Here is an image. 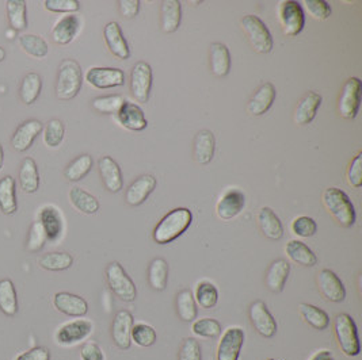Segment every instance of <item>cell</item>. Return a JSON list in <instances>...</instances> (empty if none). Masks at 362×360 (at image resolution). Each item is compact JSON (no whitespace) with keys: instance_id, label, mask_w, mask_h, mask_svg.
Segmentation results:
<instances>
[{"instance_id":"6125c7cd","label":"cell","mask_w":362,"mask_h":360,"mask_svg":"<svg viewBox=\"0 0 362 360\" xmlns=\"http://www.w3.org/2000/svg\"><path fill=\"white\" fill-rule=\"evenodd\" d=\"M3 163H4V151H3V147L0 144V171L3 168Z\"/></svg>"},{"instance_id":"f6af8a7d","label":"cell","mask_w":362,"mask_h":360,"mask_svg":"<svg viewBox=\"0 0 362 360\" xmlns=\"http://www.w3.org/2000/svg\"><path fill=\"white\" fill-rule=\"evenodd\" d=\"M194 299L203 309H213L219 302V290L210 282H201L195 289Z\"/></svg>"},{"instance_id":"d6a6232c","label":"cell","mask_w":362,"mask_h":360,"mask_svg":"<svg viewBox=\"0 0 362 360\" xmlns=\"http://www.w3.org/2000/svg\"><path fill=\"white\" fill-rule=\"evenodd\" d=\"M19 183L26 194H35L40 189V173L35 159L25 157L19 168Z\"/></svg>"},{"instance_id":"ab89813d","label":"cell","mask_w":362,"mask_h":360,"mask_svg":"<svg viewBox=\"0 0 362 360\" xmlns=\"http://www.w3.org/2000/svg\"><path fill=\"white\" fill-rule=\"evenodd\" d=\"M298 311L301 318L312 326L313 329L318 330H325L327 329L330 325V317L325 310H322L315 305H310V304H300L298 305Z\"/></svg>"},{"instance_id":"8992f818","label":"cell","mask_w":362,"mask_h":360,"mask_svg":"<svg viewBox=\"0 0 362 360\" xmlns=\"http://www.w3.org/2000/svg\"><path fill=\"white\" fill-rule=\"evenodd\" d=\"M106 279L110 290L114 292L120 299L125 302H133L136 299L138 289L120 263L113 261L107 266Z\"/></svg>"},{"instance_id":"3957f363","label":"cell","mask_w":362,"mask_h":360,"mask_svg":"<svg viewBox=\"0 0 362 360\" xmlns=\"http://www.w3.org/2000/svg\"><path fill=\"white\" fill-rule=\"evenodd\" d=\"M323 204L332 218L344 228H351L356 223V209L345 191L330 187L323 194Z\"/></svg>"},{"instance_id":"f907efd6","label":"cell","mask_w":362,"mask_h":360,"mask_svg":"<svg viewBox=\"0 0 362 360\" xmlns=\"http://www.w3.org/2000/svg\"><path fill=\"white\" fill-rule=\"evenodd\" d=\"M47 242V235L45 230L42 228V225L40 221H35L32 226H30V232L28 236V242H26V249L29 252H40Z\"/></svg>"},{"instance_id":"94428289","label":"cell","mask_w":362,"mask_h":360,"mask_svg":"<svg viewBox=\"0 0 362 360\" xmlns=\"http://www.w3.org/2000/svg\"><path fill=\"white\" fill-rule=\"evenodd\" d=\"M310 360H334V356L327 349H322L318 354H315Z\"/></svg>"},{"instance_id":"d4e9b609","label":"cell","mask_w":362,"mask_h":360,"mask_svg":"<svg viewBox=\"0 0 362 360\" xmlns=\"http://www.w3.org/2000/svg\"><path fill=\"white\" fill-rule=\"evenodd\" d=\"M289 273H291V264L286 260L284 259L274 260L267 268L266 278H265L267 289L273 292H282L289 278Z\"/></svg>"},{"instance_id":"44dd1931","label":"cell","mask_w":362,"mask_h":360,"mask_svg":"<svg viewBox=\"0 0 362 360\" xmlns=\"http://www.w3.org/2000/svg\"><path fill=\"white\" fill-rule=\"evenodd\" d=\"M276 87L273 86L272 83L262 85L247 104V113L254 117L263 116L265 113H267L270 110V107L276 101Z\"/></svg>"},{"instance_id":"f1b7e54d","label":"cell","mask_w":362,"mask_h":360,"mask_svg":"<svg viewBox=\"0 0 362 360\" xmlns=\"http://www.w3.org/2000/svg\"><path fill=\"white\" fill-rule=\"evenodd\" d=\"M182 19V6L178 0H164L162 3L160 11V20H162V30L164 33H175L181 26Z\"/></svg>"},{"instance_id":"4fadbf2b","label":"cell","mask_w":362,"mask_h":360,"mask_svg":"<svg viewBox=\"0 0 362 360\" xmlns=\"http://www.w3.org/2000/svg\"><path fill=\"white\" fill-rule=\"evenodd\" d=\"M86 80L98 89H107L120 87L125 83V73L119 68H95L88 69L86 73Z\"/></svg>"},{"instance_id":"ee69618b","label":"cell","mask_w":362,"mask_h":360,"mask_svg":"<svg viewBox=\"0 0 362 360\" xmlns=\"http://www.w3.org/2000/svg\"><path fill=\"white\" fill-rule=\"evenodd\" d=\"M73 264V257L67 252H51L40 259V266L48 271H66Z\"/></svg>"},{"instance_id":"30bf717a","label":"cell","mask_w":362,"mask_h":360,"mask_svg":"<svg viewBox=\"0 0 362 360\" xmlns=\"http://www.w3.org/2000/svg\"><path fill=\"white\" fill-rule=\"evenodd\" d=\"M250 320L260 336L266 339L274 337L277 333L276 318L272 316L263 301H255L250 306Z\"/></svg>"},{"instance_id":"484cf974","label":"cell","mask_w":362,"mask_h":360,"mask_svg":"<svg viewBox=\"0 0 362 360\" xmlns=\"http://www.w3.org/2000/svg\"><path fill=\"white\" fill-rule=\"evenodd\" d=\"M320 106H322V97L315 91H310L297 104L294 111V122L301 126L308 125L316 117Z\"/></svg>"},{"instance_id":"f546056e","label":"cell","mask_w":362,"mask_h":360,"mask_svg":"<svg viewBox=\"0 0 362 360\" xmlns=\"http://www.w3.org/2000/svg\"><path fill=\"white\" fill-rule=\"evenodd\" d=\"M40 223L42 225L47 240L57 241L63 233V220L59 210L53 206H45L40 213Z\"/></svg>"},{"instance_id":"816d5d0a","label":"cell","mask_w":362,"mask_h":360,"mask_svg":"<svg viewBox=\"0 0 362 360\" xmlns=\"http://www.w3.org/2000/svg\"><path fill=\"white\" fill-rule=\"evenodd\" d=\"M292 232L300 237H312L318 232V223L307 216H301L294 218L292 223Z\"/></svg>"},{"instance_id":"60d3db41","label":"cell","mask_w":362,"mask_h":360,"mask_svg":"<svg viewBox=\"0 0 362 360\" xmlns=\"http://www.w3.org/2000/svg\"><path fill=\"white\" fill-rule=\"evenodd\" d=\"M92 164H94V160L90 154H80L69 163L64 171V175L69 182H79L85 179L92 170Z\"/></svg>"},{"instance_id":"603a6c76","label":"cell","mask_w":362,"mask_h":360,"mask_svg":"<svg viewBox=\"0 0 362 360\" xmlns=\"http://www.w3.org/2000/svg\"><path fill=\"white\" fill-rule=\"evenodd\" d=\"M244 205H246V197L241 190H231L219 201L216 211L222 220L229 221L241 214Z\"/></svg>"},{"instance_id":"83f0119b","label":"cell","mask_w":362,"mask_h":360,"mask_svg":"<svg viewBox=\"0 0 362 360\" xmlns=\"http://www.w3.org/2000/svg\"><path fill=\"white\" fill-rule=\"evenodd\" d=\"M260 230L269 240L278 241L284 236V226L276 213L270 207H262L258 214Z\"/></svg>"},{"instance_id":"d590c367","label":"cell","mask_w":362,"mask_h":360,"mask_svg":"<svg viewBox=\"0 0 362 360\" xmlns=\"http://www.w3.org/2000/svg\"><path fill=\"white\" fill-rule=\"evenodd\" d=\"M69 201L72 206L83 214H95L99 210L98 199L80 187H72L69 190Z\"/></svg>"},{"instance_id":"2e32d148","label":"cell","mask_w":362,"mask_h":360,"mask_svg":"<svg viewBox=\"0 0 362 360\" xmlns=\"http://www.w3.org/2000/svg\"><path fill=\"white\" fill-rule=\"evenodd\" d=\"M318 285L322 295L330 302H344L346 289L339 276L331 270H322L318 276Z\"/></svg>"},{"instance_id":"ffe728a7","label":"cell","mask_w":362,"mask_h":360,"mask_svg":"<svg viewBox=\"0 0 362 360\" xmlns=\"http://www.w3.org/2000/svg\"><path fill=\"white\" fill-rule=\"evenodd\" d=\"M98 168L106 190L113 194L120 192L123 180H122V172L117 161L110 156H104L98 161Z\"/></svg>"},{"instance_id":"ac0fdd59","label":"cell","mask_w":362,"mask_h":360,"mask_svg":"<svg viewBox=\"0 0 362 360\" xmlns=\"http://www.w3.org/2000/svg\"><path fill=\"white\" fill-rule=\"evenodd\" d=\"M104 42L111 51L120 60H128L131 56L129 45L121 30V26L117 22H109L104 29Z\"/></svg>"},{"instance_id":"ba28073f","label":"cell","mask_w":362,"mask_h":360,"mask_svg":"<svg viewBox=\"0 0 362 360\" xmlns=\"http://www.w3.org/2000/svg\"><path fill=\"white\" fill-rule=\"evenodd\" d=\"M362 83L358 77H350L344 86L338 110L346 120H354L361 106Z\"/></svg>"},{"instance_id":"c3c4849f","label":"cell","mask_w":362,"mask_h":360,"mask_svg":"<svg viewBox=\"0 0 362 360\" xmlns=\"http://www.w3.org/2000/svg\"><path fill=\"white\" fill-rule=\"evenodd\" d=\"M125 103L122 95L98 97L92 101V108L101 114H117L121 106Z\"/></svg>"},{"instance_id":"d6986e66","label":"cell","mask_w":362,"mask_h":360,"mask_svg":"<svg viewBox=\"0 0 362 360\" xmlns=\"http://www.w3.org/2000/svg\"><path fill=\"white\" fill-rule=\"evenodd\" d=\"M54 308L69 317H83L88 311V304L79 295L71 292H57L53 298Z\"/></svg>"},{"instance_id":"7402d4cb","label":"cell","mask_w":362,"mask_h":360,"mask_svg":"<svg viewBox=\"0 0 362 360\" xmlns=\"http://www.w3.org/2000/svg\"><path fill=\"white\" fill-rule=\"evenodd\" d=\"M116 116H117V120L121 125L128 130L141 132L148 126V122H147L143 110L135 103L125 101Z\"/></svg>"},{"instance_id":"7bdbcfd3","label":"cell","mask_w":362,"mask_h":360,"mask_svg":"<svg viewBox=\"0 0 362 360\" xmlns=\"http://www.w3.org/2000/svg\"><path fill=\"white\" fill-rule=\"evenodd\" d=\"M19 44L23 51L35 58H44L49 51L48 42L40 35H22L19 37Z\"/></svg>"},{"instance_id":"db71d44e","label":"cell","mask_w":362,"mask_h":360,"mask_svg":"<svg viewBox=\"0 0 362 360\" xmlns=\"http://www.w3.org/2000/svg\"><path fill=\"white\" fill-rule=\"evenodd\" d=\"M178 360H203L200 343L195 339H185L181 345Z\"/></svg>"},{"instance_id":"4dcf8cb0","label":"cell","mask_w":362,"mask_h":360,"mask_svg":"<svg viewBox=\"0 0 362 360\" xmlns=\"http://www.w3.org/2000/svg\"><path fill=\"white\" fill-rule=\"evenodd\" d=\"M231 53L222 42H215L210 45V69L215 76L225 77L231 70Z\"/></svg>"},{"instance_id":"8fae6325","label":"cell","mask_w":362,"mask_h":360,"mask_svg":"<svg viewBox=\"0 0 362 360\" xmlns=\"http://www.w3.org/2000/svg\"><path fill=\"white\" fill-rule=\"evenodd\" d=\"M244 330L239 326L228 328L222 336L217 348V360H239L244 344Z\"/></svg>"},{"instance_id":"bcb514c9","label":"cell","mask_w":362,"mask_h":360,"mask_svg":"<svg viewBox=\"0 0 362 360\" xmlns=\"http://www.w3.org/2000/svg\"><path fill=\"white\" fill-rule=\"evenodd\" d=\"M191 330L200 337L217 339L222 335V324L215 318H200L193 323Z\"/></svg>"},{"instance_id":"9c48e42d","label":"cell","mask_w":362,"mask_h":360,"mask_svg":"<svg viewBox=\"0 0 362 360\" xmlns=\"http://www.w3.org/2000/svg\"><path fill=\"white\" fill-rule=\"evenodd\" d=\"M152 88V68L145 61H138L131 73V91L135 99L147 103Z\"/></svg>"},{"instance_id":"e0dca14e","label":"cell","mask_w":362,"mask_h":360,"mask_svg":"<svg viewBox=\"0 0 362 360\" xmlns=\"http://www.w3.org/2000/svg\"><path fill=\"white\" fill-rule=\"evenodd\" d=\"M156 187V178L152 175H141L135 179L125 192V201L131 206L143 205Z\"/></svg>"},{"instance_id":"11a10c76","label":"cell","mask_w":362,"mask_h":360,"mask_svg":"<svg viewBox=\"0 0 362 360\" xmlns=\"http://www.w3.org/2000/svg\"><path fill=\"white\" fill-rule=\"evenodd\" d=\"M308 13L318 20H326L331 15V7L326 0H306Z\"/></svg>"},{"instance_id":"cb8c5ba5","label":"cell","mask_w":362,"mask_h":360,"mask_svg":"<svg viewBox=\"0 0 362 360\" xmlns=\"http://www.w3.org/2000/svg\"><path fill=\"white\" fill-rule=\"evenodd\" d=\"M216 151V139L210 130H201L200 133H197V136L194 138V147H193V156L194 160L201 164V166H207L215 156Z\"/></svg>"},{"instance_id":"836d02e7","label":"cell","mask_w":362,"mask_h":360,"mask_svg":"<svg viewBox=\"0 0 362 360\" xmlns=\"http://www.w3.org/2000/svg\"><path fill=\"white\" fill-rule=\"evenodd\" d=\"M286 255L288 257L304 267H313L318 264V256L313 254V251L310 249L307 244H304L303 241L292 240L286 244Z\"/></svg>"},{"instance_id":"e575fe53","label":"cell","mask_w":362,"mask_h":360,"mask_svg":"<svg viewBox=\"0 0 362 360\" xmlns=\"http://www.w3.org/2000/svg\"><path fill=\"white\" fill-rule=\"evenodd\" d=\"M148 283L152 290L163 292L169 283V264L164 259L156 257L148 267Z\"/></svg>"},{"instance_id":"8d00e7d4","label":"cell","mask_w":362,"mask_h":360,"mask_svg":"<svg viewBox=\"0 0 362 360\" xmlns=\"http://www.w3.org/2000/svg\"><path fill=\"white\" fill-rule=\"evenodd\" d=\"M41 91H42V79L38 73L32 72L23 77L20 83L19 97L22 102L30 106L38 99V97L41 95Z\"/></svg>"},{"instance_id":"9f6ffc18","label":"cell","mask_w":362,"mask_h":360,"mask_svg":"<svg viewBox=\"0 0 362 360\" xmlns=\"http://www.w3.org/2000/svg\"><path fill=\"white\" fill-rule=\"evenodd\" d=\"M347 182L354 189H360L362 186V154H358L350 163L347 171Z\"/></svg>"},{"instance_id":"be15d7a7","label":"cell","mask_w":362,"mask_h":360,"mask_svg":"<svg viewBox=\"0 0 362 360\" xmlns=\"http://www.w3.org/2000/svg\"><path fill=\"white\" fill-rule=\"evenodd\" d=\"M4 58H6V51H4V48L0 46V63H1Z\"/></svg>"},{"instance_id":"5bb4252c","label":"cell","mask_w":362,"mask_h":360,"mask_svg":"<svg viewBox=\"0 0 362 360\" xmlns=\"http://www.w3.org/2000/svg\"><path fill=\"white\" fill-rule=\"evenodd\" d=\"M44 130V125L38 120H25L20 123L11 137V145L18 152H26L35 144V138Z\"/></svg>"},{"instance_id":"6da1fadb","label":"cell","mask_w":362,"mask_h":360,"mask_svg":"<svg viewBox=\"0 0 362 360\" xmlns=\"http://www.w3.org/2000/svg\"><path fill=\"white\" fill-rule=\"evenodd\" d=\"M191 221H193V214L189 209L186 207L174 209L156 225L152 237L159 245L170 244L189 229Z\"/></svg>"},{"instance_id":"7dc6e473","label":"cell","mask_w":362,"mask_h":360,"mask_svg":"<svg viewBox=\"0 0 362 360\" xmlns=\"http://www.w3.org/2000/svg\"><path fill=\"white\" fill-rule=\"evenodd\" d=\"M66 136L64 123L60 120H51L44 129V142L48 148H57L61 145Z\"/></svg>"},{"instance_id":"5b68a950","label":"cell","mask_w":362,"mask_h":360,"mask_svg":"<svg viewBox=\"0 0 362 360\" xmlns=\"http://www.w3.org/2000/svg\"><path fill=\"white\" fill-rule=\"evenodd\" d=\"M241 29L247 35L254 51L267 54L273 49V37L265 22L257 15H246L241 19Z\"/></svg>"},{"instance_id":"277c9868","label":"cell","mask_w":362,"mask_h":360,"mask_svg":"<svg viewBox=\"0 0 362 360\" xmlns=\"http://www.w3.org/2000/svg\"><path fill=\"white\" fill-rule=\"evenodd\" d=\"M334 330L338 344L346 356H358L361 352V344L358 339V330L351 316L341 313L335 317Z\"/></svg>"},{"instance_id":"e7e4bbea","label":"cell","mask_w":362,"mask_h":360,"mask_svg":"<svg viewBox=\"0 0 362 360\" xmlns=\"http://www.w3.org/2000/svg\"><path fill=\"white\" fill-rule=\"evenodd\" d=\"M269 360H276V359H269Z\"/></svg>"},{"instance_id":"f5cc1de1","label":"cell","mask_w":362,"mask_h":360,"mask_svg":"<svg viewBox=\"0 0 362 360\" xmlns=\"http://www.w3.org/2000/svg\"><path fill=\"white\" fill-rule=\"evenodd\" d=\"M45 8L51 13L72 14V13L79 11L80 3L78 0H47Z\"/></svg>"},{"instance_id":"1f68e13d","label":"cell","mask_w":362,"mask_h":360,"mask_svg":"<svg viewBox=\"0 0 362 360\" xmlns=\"http://www.w3.org/2000/svg\"><path fill=\"white\" fill-rule=\"evenodd\" d=\"M0 210L6 216H11L18 210L17 183L8 175L0 179Z\"/></svg>"},{"instance_id":"7c38bea8","label":"cell","mask_w":362,"mask_h":360,"mask_svg":"<svg viewBox=\"0 0 362 360\" xmlns=\"http://www.w3.org/2000/svg\"><path fill=\"white\" fill-rule=\"evenodd\" d=\"M135 325V320L131 311L120 310L113 321L111 325V337L114 344L122 349H129L132 344V328Z\"/></svg>"},{"instance_id":"680465c9","label":"cell","mask_w":362,"mask_h":360,"mask_svg":"<svg viewBox=\"0 0 362 360\" xmlns=\"http://www.w3.org/2000/svg\"><path fill=\"white\" fill-rule=\"evenodd\" d=\"M17 360H51V352L45 347H35L19 355Z\"/></svg>"},{"instance_id":"6f0895ef","label":"cell","mask_w":362,"mask_h":360,"mask_svg":"<svg viewBox=\"0 0 362 360\" xmlns=\"http://www.w3.org/2000/svg\"><path fill=\"white\" fill-rule=\"evenodd\" d=\"M82 360H104V352L101 347L94 342H87L80 348Z\"/></svg>"},{"instance_id":"74e56055","label":"cell","mask_w":362,"mask_h":360,"mask_svg":"<svg viewBox=\"0 0 362 360\" xmlns=\"http://www.w3.org/2000/svg\"><path fill=\"white\" fill-rule=\"evenodd\" d=\"M0 310L8 317L18 313L17 290L10 279L0 280Z\"/></svg>"},{"instance_id":"681fc988","label":"cell","mask_w":362,"mask_h":360,"mask_svg":"<svg viewBox=\"0 0 362 360\" xmlns=\"http://www.w3.org/2000/svg\"><path fill=\"white\" fill-rule=\"evenodd\" d=\"M131 337H132V342L138 344V347L145 348V347H151L156 343L157 335L152 326L140 323V324H135L132 328Z\"/></svg>"},{"instance_id":"52a82bcc","label":"cell","mask_w":362,"mask_h":360,"mask_svg":"<svg viewBox=\"0 0 362 360\" xmlns=\"http://www.w3.org/2000/svg\"><path fill=\"white\" fill-rule=\"evenodd\" d=\"M279 22L282 26L284 35L296 37L300 35L306 26V14L298 1L284 0L278 7Z\"/></svg>"},{"instance_id":"9a60e30c","label":"cell","mask_w":362,"mask_h":360,"mask_svg":"<svg viewBox=\"0 0 362 360\" xmlns=\"http://www.w3.org/2000/svg\"><path fill=\"white\" fill-rule=\"evenodd\" d=\"M92 332V324L87 320H75L60 326L56 340L61 345H72L87 339Z\"/></svg>"},{"instance_id":"f35d334b","label":"cell","mask_w":362,"mask_h":360,"mask_svg":"<svg viewBox=\"0 0 362 360\" xmlns=\"http://www.w3.org/2000/svg\"><path fill=\"white\" fill-rule=\"evenodd\" d=\"M176 311L182 321H185V323L195 321V318L198 316V309H197V302L194 299V295L189 289H183L178 292Z\"/></svg>"},{"instance_id":"7a4b0ae2","label":"cell","mask_w":362,"mask_h":360,"mask_svg":"<svg viewBox=\"0 0 362 360\" xmlns=\"http://www.w3.org/2000/svg\"><path fill=\"white\" fill-rule=\"evenodd\" d=\"M83 85V73L78 61L67 58L61 61L56 82V97L59 101L73 99Z\"/></svg>"},{"instance_id":"4316f807","label":"cell","mask_w":362,"mask_h":360,"mask_svg":"<svg viewBox=\"0 0 362 360\" xmlns=\"http://www.w3.org/2000/svg\"><path fill=\"white\" fill-rule=\"evenodd\" d=\"M80 27V20L76 15H66L61 18L53 27V41L59 45H68L73 41Z\"/></svg>"},{"instance_id":"91938a15","label":"cell","mask_w":362,"mask_h":360,"mask_svg":"<svg viewBox=\"0 0 362 360\" xmlns=\"http://www.w3.org/2000/svg\"><path fill=\"white\" fill-rule=\"evenodd\" d=\"M121 13L122 15L128 19L136 17L140 10V1L138 0H120Z\"/></svg>"},{"instance_id":"b9f144b4","label":"cell","mask_w":362,"mask_h":360,"mask_svg":"<svg viewBox=\"0 0 362 360\" xmlns=\"http://www.w3.org/2000/svg\"><path fill=\"white\" fill-rule=\"evenodd\" d=\"M6 7H7V17L11 27L17 32L25 30L28 27L26 3L23 0H8Z\"/></svg>"}]
</instances>
